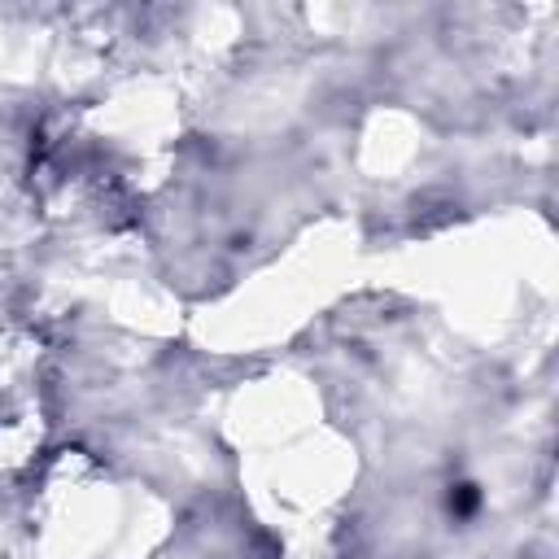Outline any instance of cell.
I'll return each instance as SVG.
<instances>
[{
  "mask_svg": "<svg viewBox=\"0 0 559 559\" xmlns=\"http://www.w3.org/2000/svg\"><path fill=\"white\" fill-rule=\"evenodd\" d=\"M472 507H476V489H472V485H459V489L450 493V511H454V515H467Z\"/></svg>",
  "mask_w": 559,
  "mask_h": 559,
  "instance_id": "cell-1",
  "label": "cell"
}]
</instances>
